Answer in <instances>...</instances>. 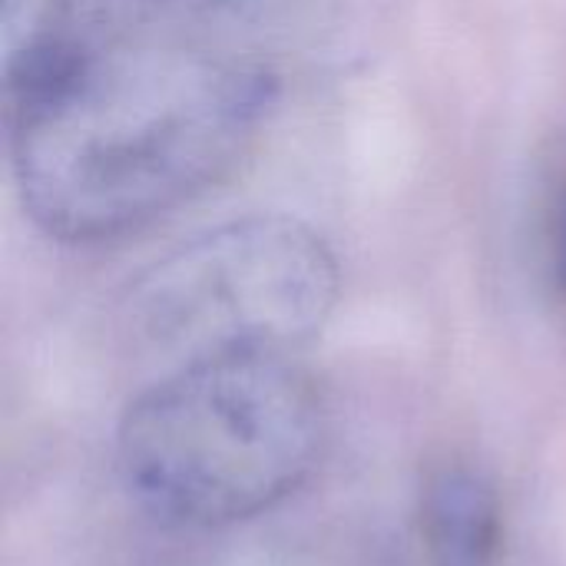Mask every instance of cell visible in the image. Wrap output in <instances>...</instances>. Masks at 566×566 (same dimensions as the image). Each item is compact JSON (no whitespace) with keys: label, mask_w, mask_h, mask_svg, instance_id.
Listing matches in <instances>:
<instances>
[{"label":"cell","mask_w":566,"mask_h":566,"mask_svg":"<svg viewBox=\"0 0 566 566\" xmlns=\"http://www.w3.org/2000/svg\"><path fill=\"white\" fill-rule=\"evenodd\" d=\"M295 7L113 33H3V126L30 222L133 235L219 186L262 136Z\"/></svg>","instance_id":"cell-1"},{"label":"cell","mask_w":566,"mask_h":566,"mask_svg":"<svg viewBox=\"0 0 566 566\" xmlns=\"http://www.w3.org/2000/svg\"><path fill=\"white\" fill-rule=\"evenodd\" d=\"M325 444V398L292 355H219L166 368L136 395L116 464L156 521L222 531L289 501Z\"/></svg>","instance_id":"cell-2"},{"label":"cell","mask_w":566,"mask_h":566,"mask_svg":"<svg viewBox=\"0 0 566 566\" xmlns=\"http://www.w3.org/2000/svg\"><path fill=\"white\" fill-rule=\"evenodd\" d=\"M342 272L308 222L255 212L192 235L126 302L133 335L169 368L219 355H295L332 318Z\"/></svg>","instance_id":"cell-3"},{"label":"cell","mask_w":566,"mask_h":566,"mask_svg":"<svg viewBox=\"0 0 566 566\" xmlns=\"http://www.w3.org/2000/svg\"><path fill=\"white\" fill-rule=\"evenodd\" d=\"M421 541L428 566H501L504 507L488 474L441 464L421 491Z\"/></svg>","instance_id":"cell-4"},{"label":"cell","mask_w":566,"mask_h":566,"mask_svg":"<svg viewBox=\"0 0 566 566\" xmlns=\"http://www.w3.org/2000/svg\"><path fill=\"white\" fill-rule=\"evenodd\" d=\"M262 0H3V30H63V33H109L149 23H186Z\"/></svg>","instance_id":"cell-5"},{"label":"cell","mask_w":566,"mask_h":566,"mask_svg":"<svg viewBox=\"0 0 566 566\" xmlns=\"http://www.w3.org/2000/svg\"><path fill=\"white\" fill-rule=\"evenodd\" d=\"M534 229H537V252L547 285L566 305V149L547 163L541 176V189L534 202Z\"/></svg>","instance_id":"cell-6"}]
</instances>
